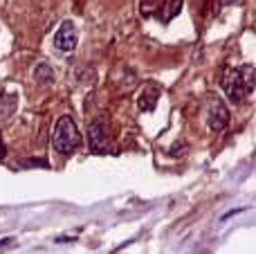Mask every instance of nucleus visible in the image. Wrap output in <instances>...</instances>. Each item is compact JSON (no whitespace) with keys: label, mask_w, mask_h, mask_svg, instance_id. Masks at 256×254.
Returning <instances> with one entry per match:
<instances>
[{"label":"nucleus","mask_w":256,"mask_h":254,"mask_svg":"<svg viewBox=\"0 0 256 254\" xmlns=\"http://www.w3.org/2000/svg\"><path fill=\"white\" fill-rule=\"evenodd\" d=\"M160 94H162V88H160L158 84H153V81H148V84L142 86V92L140 97H137V108H140L142 112H153L155 110V104H158Z\"/></svg>","instance_id":"obj_6"},{"label":"nucleus","mask_w":256,"mask_h":254,"mask_svg":"<svg viewBox=\"0 0 256 254\" xmlns=\"http://www.w3.org/2000/svg\"><path fill=\"white\" fill-rule=\"evenodd\" d=\"M54 48L61 52H72L76 48V27L72 20H63L58 32L54 34Z\"/></svg>","instance_id":"obj_5"},{"label":"nucleus","mask_w":256,"mask_h":254,"mask_svg":"<svg viewBox=\"0 0 256 254\" xmlns=\"http://www.w3.org/2000/svg\"><path fill=\"white\" fill-rule=\"evenodd\" d=\"M52 146L61 156H72L81 146V133L70 115L58 117L56 126H54V133H52Z\"/></svg>","instance_id":"obj_2"},{"label":"nucleus","mask_w":256,"mask_h":254,"mask_svg":"<svg viewBox=\"0 0 256 254\" xmlns=\"http://www.w3.org/2000/svg\"><path fill=\"white\" fill-rule=\"evenodd\" d=\"M16 106H18V97L16 94H12V92H4L2 97H0V117H9L14 110H16Z\"/></svg>","instance_id":"obj_8"},{"label":"nucleus","mask_w":256,"mask_h":254,"mask_svg":"<svg viewBox=\"0 0 256 254\" xmlns=\"http://www.w3.org/2000/svg\"><path fill=\"white\" fill-rule=\"evenodd\" d=\"M227 124H230V110H227V106L218 97H212V99H209V110H207V126H209V130L220 133V130L227 128Z\"/></svg>","instance_id":"obj_4"},{"label":"nucleus","mask_w":256,"mask_h":254,"mask_svg":"<svg viewBox=\"0 0 256 254\" xmlns=\"http://www.w3.org/2000/svg\"><path fill=\"white\" fill-rule=\"evenodd\" d=\"M182 2H184V0H164L162 9H160V20H162V22H171L173 18L182 12Z\"/></svg>","instance_id":"obj_7"},{"label":"nucleus","mask_w":256,"mask_h":254,"mask_svg":"<svg viewBox=\"0 0 256 254\" xmlns=\"http://www.w3.org/2000/svg\"><path fill=\"white\" fill-rule=\"evenodd\" d=\"M220 86L232 104H240L254 90V68L252 66L230 68L222 74Z\"/></svg>","instance_id":"obj_1"},{"label":"nucleus","mask_w":256,"mask_h":254,"mask_svg":"<svg viewBox=\"0 0 256 254\" xmlns=\"http://www.w3.org/2000/svg\"><path fill=\"white\" fill-rule=\"evenodd\" d=\"M4 156H7V146H4L2 138H0V162H2V160H4Z\"/></svg>","instance_id":"obj_10"},{"label":"nucleus","mask_w":256,"mask_h":254,"mask_svg":"<svg viewBox=\"0 0 256 254\" xmlns=\"http://www.w3.org/2000/svg\"><path fill=\"white\" fill-rule=\"evenodd\" d=\"M34 79L38 81V84H52L54 81V70L48 66V63H38L36 66V70H34Z\"/></svg>","instance_id":"obj_9"},{"label":"nucleus","mask_w":256,"mask_h":254,"mask_svg":"<svg viewBox=\"0 0 256 254\" xmlns=\"http://www.w3.org/2000/svg\"><path fill=\"white\" fill-rule=\"evenodd\" d=\"M88 144L92 151L102 153L110 146V124L106 117H97L92 124L88 126Z\"/></svg>","instance_id":"obj_3"}]
</instances>
